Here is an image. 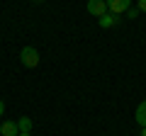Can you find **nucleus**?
Segmentation results:
<instances>
[{"instance_id": "1", "label": "nucleus", "mask_w": 146, "mask_h": 136, "mask_svg": "<svg viewBox=\"0 0 146 136\" xmlns=\"http://www.w3.org/2000/svg\"><path fill=\"white\" fill-rule=\"evenodd\" d=\"M20 61L25 68H36L39 66V51H36L34 46H25L20 51Z\"/></svg>"}, {"instance_id": "2", "label": "nucleus", "mask_w": 146, "mask_h": 136, "mask_svg": "<svg viewBox=\"0 0 146 136\" xmlns=\"http://www.w3.org/2000/svg\"><path fill=\"white\" fill-rule=\"evenodd\" d=\"M105 3H107V12L112 15H122L131 7V0H105Z\"/></svg>"}, {"instance_id": "3", "label": "nucleus", "mask_w": 146, "mask_h": 136, "mask_svg": "<svg viewBox=\"0 0 146 136\" xmlns=\"http://www.w3.org/2000/svg\"><path fill=\"white\" fill-rule=\"evenodd\" d=\"M85 10H88L93 17H98V20H100V17H102L105 12H107V3H105V0H88Z\"/></svg>"}, {"instance_id": "4", "label": "nucleus", "mask_w": 146, "mask_h": 136, "mask_svg": "<svg viewBox=\"0 0 146 136\" xmlns=\"http://www.w3.org/2000/svg\"><path fill=\"white\" fill-rule=\"evenodd\" d=\"M98 24L102 27V29H110V27H117L119 24V15H112V12H105L102 17L98 20Z\"/></svg>"}, {"instance_id": "5", "label": "nucleus", "mask_w": 146, "mask_h": 136, "mask_svg": "<svg viewBox=\"0 0 146 136\" xmlns=\"http://www.w3.org/2000/svg\"><path fill=\"white\" fill-rule=\"evenodd\" d=\"M20 134V129H17V121H3L0 124V136H17Z\"/></svg>"}, {"instance_id": "6", "label": "nucleus", "mask_w": 146, "mask_h": 136, "mask_svg": "<svg viewBox=\"0 0 146 136\" xmlns=\"http://www.w3.org/2000/svg\"><path fill=\"white\" fill-rule=\"evenodd\" d=\"M134 119H136V124H139L141 129L146 126V100L139 102V107H136V112H134Z\"/></svg>"}, {"instance_id": "7", "label": "nucleus", "mask_w": 146, "mask_h": 136, "mask_svg": "<svg viewBox=\"0 0 146 136\" xmlns=\"http://www.w3.org/2000/svg\"><path fill=\"white\" fill-rule=\"evenodd\" d=\"M17 129H20V134H32V119L29 117H20L17 119Z\"/></svg>"}, {"instance_id": "8", "label": "nucleus", "mask_w": 146, "mask_h": 136, "mask_svg": "<svg viewBox=\"0 0 146 136\" xmlns=\"http://www.w3.org/2000/svg\"><path fill=\"white\" fill-rule=\"evenodd\" d=\"M124 15H127V20H136V17H139V7H136V5H134V7H129Z\"/></svg>"}, {"instance_id": "9", "label": "nucleus", "mask_w": 146, "mask_h": 136, "mask_svg": "<svg viewBox=\"0 0 146 136\" xmlns=\"http://www.w3.org/2000/svg\"><path fill=\"white\" fill-rule=\"evenodd\" d=\"M136 7H139V12H146V0H136Z\"/></svg>"}, {"instance_id": "10", "label": "nucleus", "mask_w": 146, "mask_h": 136, "mask_svg": "<svg viewBox=\"0 0 146 136\" xmlns=\"http://www.w3.org/2000/svg\"><path fill=\"white\" fill-rule=\"evenodd\" d=\"M3 112H5V102L0 100V117H3Z\"/></svg>"}, {"instance_id": "11", "label": "nucleus", "mask_w": 146, "mask_h": 136, "mask_svg": "<svg viewBox=\"0 0 146 136\" xmlns=\"http://www.w3.org/2000/svg\"><path fill=\"white\" fill-rule=\"evenodd\" d=\"M141 136H146V126H144V129H141Z\"/></svg>"}, {"instance_id": "12", "label": "nucleus", "mask_w": 146, "mask_h": 136, "mask_svg": "<svg viewBox=\"0 0 146 136\" xmlns=\"http://www.w3.org/2000/svg\"><path fill=\"white\" fill-rule=\"evenodd\" d=\"M17 136H32V134H17Z\"/></svg>"}, {"instance_id": "13", "label": "nucleus", "mask_w": 146, "mask_h": 136, "mask_svg": "<svg viewBox=\"0 0 146 136\" xmlns=\"http://www.w3.org/2000/svg\"><path fill=\"white\" fill-rule=\"evenodd\" d=\"M34 3H44V0H34Z\"/></svg>"}]
</instances>
